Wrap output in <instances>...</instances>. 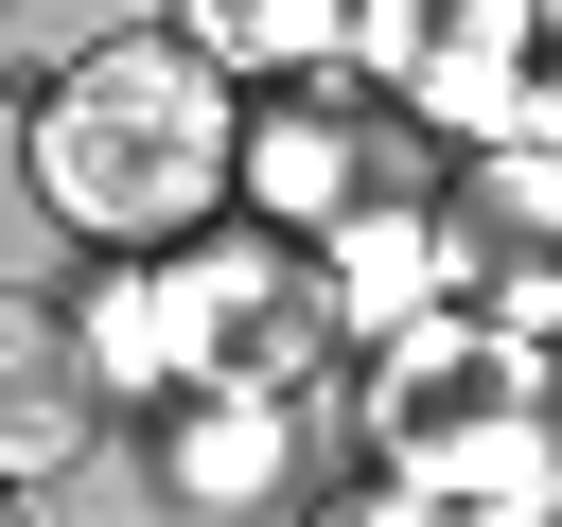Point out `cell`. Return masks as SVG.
Wrapping results in <instances>:
<instances>
[{
	"label": "cell",
	"instance_id": "obj_1",
	"mask_svg": "<svg viewBox=\"0 0 562 527\" xmlns=\"http://www.w3.org/2000/svg\"><path fill=\"white\" fill-rule=\"evenodd\" d=\"M228 176H246V123H228L193 35H123L35 105V193L70 228H105V246H176Z\"/></svg>",
	"mask_w": 562,
	"mask_h": 527
},
{
	"label": "cell",
	"instance_id": "obj_2",
	"mask_svg": "<svg viewBox=\"0 0 562 527\" xmlns=\"http://www.w3.org/2000/svg\"><path fill=\"white\" fill-rule=\"evenodd\" d=\"M334 264H281V246H158L140 281L88 299V351L123 386H176V404H299V369L334 351Z\"/></svg>",
	"mask_w": 562,
	"mask_h": 527
},
{
	"label": "cell",
	"instance_id": "obj_3",
	"mask_svg": "<svg viewBox=\"0 0 562 527\" xmlns=\"http://www.w3.org/2000/svg\"><path fill=\"white\" fill-rule=\"evenodd\" d=\"M369 457L404 492H474V509H527L562 492V404H544V334H492V316H404L386 369H369Z\"/></svg>",
	"mask_w": 562,
	"mask_h": 527
},
{
	"label": "cell",
	"instance_id": "obj_4",
	"mask_svg": "<svg viewBox=\"0 0 562 527\" xmlns=\"http://www.w3.org/2000/svg\"><path fill=\"white\" fill-rule=\"evenodd\" d=\"M351 35H369V70L404 88V123H457V141H562V88L527 70V53H544V0H369Z\"/></svg>",
	"mask_w": 562,
	"mask_h": 527
},
{
	"label": "cell",
	"instance_id": "obj_5",
	"mask_svg": "<svg viewBox=\"0 0 562 527\" xmlns=\"http://www.w3.org/2000/svg\"><path fill=\"white\" fill-rule=\"evenodd\" d=\"M439 299L492 334H562V141H474L439 193Z\"/></svg>",
	"mask_w": 562,
	"mask_h": 527
},
{
	"label": "cell",
	"instance_id": "obj_6",
	"mask_svg": "<svg viewBox=\"0 0 562 527\" xmlns=\"http://www.w3.org/2000/svg\"><path fill=\"white\" fill-rule=\"evenodd\" d=\"M386 123H404V105H281V123H263V158H246V176H263V211H281V228H369V211H422Z\"/></svg>",
	"mask_w": 562,
	"mask_h": 527
},
{
	"label": "cell",
	"instance_id": "obj_7",
	"mask_svg": "<svg viewBox=\"0 0 562 527\" xmlns=\"http://www.w3.org/2000/svg\"><path fill=\"white\" fill-rule=\"evenodd\" d=\"M105 439V351L53 299H0V474H70Z\"/></svg>",
	"mask_w": 562,
	"mask_h": 527
},
{
	"label": "cell",
	"instance_id": "obj_8",
	"mask_svg": "<svg viewBox=\"0 0 562 527\" xmlns=\"http://www.w3.org/2000/svg\"><path fill=\"white\" fill-rule=\"evenodd\" d=\"M369 0H193V53L211 70H316Z\"/></svg>",
	"mask_w": 562,
	"mask_h": 527
},
{
	"label": "cell",
	"instance_id": "obj_9",
	"mask_svg": "<svg viewBox=\"0 0 562 527\" xmlns=\"http://www.w3.org/2000/svg\"><path fill=\"white\" fill-rule=\"evenodd\" d=\"M281 457H299V404H281V386H263V404H193V509L281 492Z\"/></svg>",
	"mask_w": 562,
	"mask_h": 527
},
{
	"label": "cell",
	"instance_id": "obj_10",
	"mask_svg": "<svg viewBox=\"0 0 562 527\" xmlns=\"http://www.w3.org/2000/svg\"><path fill=\"white\" fill-rule=\"evenodd\" d=\"M334 527H527V509H474V492H404V474H386V492H351Z\"/></svg>",
	"mask_w": 562,
	"mask_h": 527
},
{
	"label": "cell",
	"instance_id": "obj_11",
	"mask_svg": "<svg viewBox=\"0 0 562 527\" xmlns=\"http://www.w3.org/2000/svg\"><path fill=\"white\" fill-rule=\"evenodd\" d=\"M0 527H18V509H0Z\"/></svg>",
	"mask_w": 562,
	"mask_h": 527
}]
</instances>
